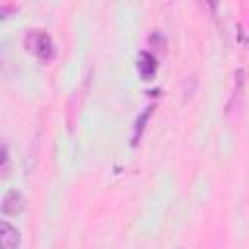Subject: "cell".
<instances>
[{
    "mask_svg": "<svg viewBox=\"0 0 249 249\" xmlns=\"http://www.w3.org/2000/svg\"><path fill=\"white\" fill-rule=\"evenodd\" d=\"M138 70H140V74H142L144 80H150L154 76V72H156V60H154V56H150L148 53H142L138 56Z\"/></svg>",
    "mask_w": 249,
    "mask_h": 249,
    "instance_id": "cell-4",
    "label": "cell"
},
{
    "mask_svg": "<svg viewBox=\"0 0 249 249\" xmlns=\"http://www.w3.org/2000/svg\"><path fill=\"white\" fill-rule=\"evenodd\" d=\"M27 45H29V51H33L43 60H49L53 56V43H51L49 35H45V33H33V35H29L27 37Z\"/></svg>",
    "mask_w": 249,
    "mask_h": 249,
    "instance_id": "cell-1",
    "label": "cell"
},
{
    "mask_svg": "<svg viewBox=\"0 0 249 249\" xmlns=\"http://www.w3.org/2000/svg\"><path fill=\"white\" fill-rule=\"evenodd\" d=\"M19 245V231L10 226L8 222L0 224V247L2 249H18Z\"/></svg>",
    "mask_w": 249,
    "mask_h": 249,
    "instance_id": "cell-3",
    "label": "cell"
},
{
    "mask_svg": "<svg viewBox=\"0 0 249 249\" xmlns=\"http://www.w3.org/2000/svg\"><path fill=\"white\" fill-rule=\"evenodd\" d=\"M25 208V198H23V195L19 193V191H8L6 195H4V198H2V212L4 214H10V216H16V214H19L21 210Z\"/></svg>",
    "mask_w": 249,
    "mask_h": 249,
    "instance_id": "cell-2",
    "label": "cell"
}]
</instances>
